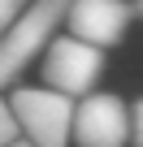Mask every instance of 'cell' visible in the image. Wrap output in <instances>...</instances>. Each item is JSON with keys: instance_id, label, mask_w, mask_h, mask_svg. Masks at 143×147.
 Returning <instances> with one entry per match:
<instances>
[{"instance_id": "cell-7", "label": "cell", "mask_w": 143, "mask_h": 147, "mask_svg": "<svg viewBox=\"0 0 143 147\" xmlns=\"http://www.w3.org/2000/svg\"><path fill=\"white\" fill-rule=\"evenodd\" d=\"M26 5H30V0H0V39L13 30V22L26 13Z\"/></svg>"}, {"instance_id": "cell-6", "label": "cell", "mask_w": 143, "mask_h": 147, "mask_svg": "<svg viewBox=\"0 0 143 147\" xmlns=\"http://www.w3.org/2000/svg\"><path fill=\"white\" fill-rule=\"evenodd\" d=\"M18 113H13V104H5L0 100V147H9V143H18Z\"/></svg>"}, {"instance_id": "cell-5", "label": "cell", "mask_w": 143, "mask_h": 147, "mask_svg": "<svg viewBox=\"0 0 143 147\" xmlns=\"http://www.w3.org/2000/svg\"><path fill=\"white\" fill-rule=\"evenodd\" d=\"M130 18H134V5H126V0H74L65 22H69V35L96 48H113L126 39Z\"/></svg>"}, {"instance_id": "cell-2", "label": "cell", "mask_w": 143, "mask_h": 147, "mask_svg": "<svg viewBox=\"0 0 143 147\" xmlns=\"http://www.w3.org/2000/svg\"><path fill=\"white\" fill-rule=\"evenodd\" d=\"M9 104L18 113L22 134L35 147H69V138H74V108H78L69 95H61L52 87H18Z\"/></svg>"}, {"instance_id": "cell-9", "label": "cell", "mask_w": 143, "mask_h": 147, "mask_svg": "<svg viewBox=\"0 0 143 147\" xmlns=\"http://www.w3.org/2000/svg\"><path fill=\"white\" fill-rule=\"evenodd\" d=\"M9 147H35V143H30V138H18V143H9Z\"/></svg>"}, {"instance_id": "cell-8", "label": "cell", "mask_w": 143, "mask_h": 147, "mask_svg": "<svg viewBox=\"0 0 143 147\" xmlns=\"http://www.w3.org/2000/svg\"><path fill=\"white\" fill-rule=\"evenodd\" d=\"M130 138H134V147H143V100L130 104Z\"/></svg>"}, {"instance_id": "cell-1", "label": "cell", "mask_w": 143, "mask_h": 147, "mask_svg": "<svg viewBox=\"0 0 143 147\" xmlns=\"http://www.w3.org/2000/svg\"><path fill=\"white\" fill-rule=\"evenodd\" d=\"M69 5L74 0H30L26 13L13 22V30L0 39V87H9L18 74L52 43L56 26L69 18Z\"/></svg>"}, {"instance_id": "cell-10", "label": "cell", "mask_w": 143, "mask_h": 147, "mask_svg": "<svg viewBox=\"0 0 143 147\" xmlns=\"http://www.w3.org/2000/svg\"><path fill=\"white\" fill-rule=\"evenodd\" d=\"M134 13H139V18H143V0H134Z\"/></svg>"}, {"instance_id": "cell-4", "label": "cell", "mask_w": 143, "mask_h": 147, "mask_svg": "<svg viewBox=\"0 0 143 147\" xmlns=\"http://www.w3.org/2000/svg\"><path fill=\"white\" fill-rule=\"evenodd\" d=\"M130 138V104L113 91H91L74 108V143L78 147H121Z\"/></svg>"}, {"instance_id": "cell-3", "label": "cell", "mask_w": 143, "mask_h": 147, "mask_svg": "<svg viewBox=\"0 0 143 147\" xmlns=\"http://www.w3.org/2000/svg\"><path fill=\"white\" fill-rule=\"evenodd\" d=\"M104 74V48L78 39V35H65V39H52L48 52H43V82L69 100H83L91 95V87L100 82Z\"/></svg>"}]
</instances>
